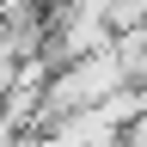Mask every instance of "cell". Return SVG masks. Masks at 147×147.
Segmentation results:
<instances>
[{"mask_svg": "<svg viewBox=\"0 0 147 147\" xmlns=\"http://www.w3.org/2000/svg\"><path fill=\"white\" fill-rule=\"evenodd\" d=\"M67 6H80V12H98V18H110V6H117V0H67Z\"/></svg>", "mask_w": 147, "mask_h": 147, "instance_id": "obj_2", "label": "cell"}, {"mask_svg": "<svg viewBox=\"0 0 147 147\" xmlns=\"http://www.w3.org/2000/svg\"><path fill=\"white\" fill-rule=\"evenodd\" d=\"M18 141H25V135H18V129H12L6 117H0V147H18Z\"/></svg>", "mask_w": 147, "mask_h": 147, "instance_id": "obj_3", "label": "cell"}, {"mask_svg": "<svg viewBox=\"0 0 147 147\" xmlns=\"http://www.w3.org/2000/svg\"><path fill=\"white\" fill-rule=\"evenodd\" d=\"M123 86H129V61H123L117 43L98 49V55H80V61H61L55 80H49V92H43V117H37V129L61 123V117H74V110H98V104L117 98Z\"/></svg>", "mask_w": 147, "mask_h": 147, "instance_id": "obj_1", "label": "cell"}]
</instances>
